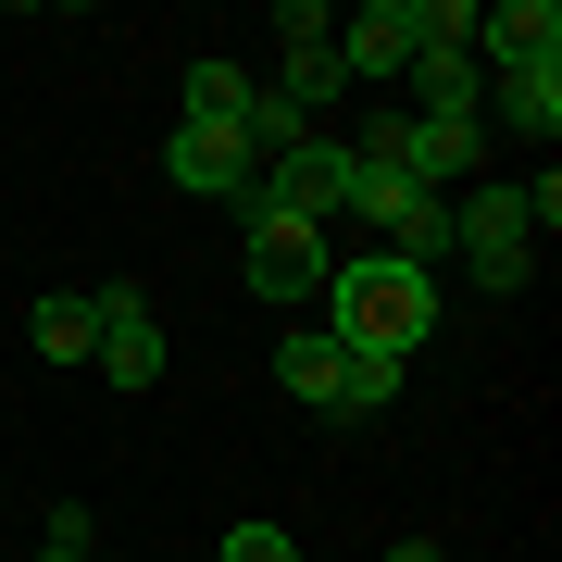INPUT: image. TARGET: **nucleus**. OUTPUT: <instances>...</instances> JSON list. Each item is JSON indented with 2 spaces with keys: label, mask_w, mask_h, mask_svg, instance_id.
Here are the masks:
<instances>
[{
  "label": "nucleus",
  "mask_w": 562,
  "mask_h": 562,
  "mask_svg": "<svg viewBox=\"0 0 562 562\" xmlns=\"http://www.w3.org/2000/svg\"><path fill=\"white\" fill-rule=\"evenodd\" d=\"M162 176H176L188 201H238L250 213L262 162H250V138H225V125H176V138H162Z\"/></svg>",
  "instance_id": "obj_6"
},
{
  "label": "nucleus",
  "mask_w": 562,
  "mask_h": 562,
  "mask_svg": "<svg viewBox=\"0 0 562 562\" xmlns=\"http://www.w3.org/2000/svg\"><path fill=\"white\" fill-rule=\"evenodd\" d=\"M338 276V250H325V225H288V213H262L250 201V301H313V288Z\"/></svg>",
  "instance_id": "obj_5"
},
{
  "label": "nucleus",
  "mask_w": 562,
  "mask_h": 562,
  "mask_svg": "<svg viewBox=\"0 0 562 562\" xmlns=\"http://www.w3.org/2000/svg\"><path fill=\"white\" fill-rule=\"evenodd\" d=\"M276 387L313 401V413H387L401 401V362H362L338 338H276Z\"/></svg>",
  "instance_id": "obj_3"
},
{
  "label": "nucleus",
  "mask_w": 562,
  "mask_h": 562,
  "mask_svg": "<svg viewBox=\"0 0 562 562\" xmlns=\"http://www.w3.org/2000/svg\"><path fill=\"white\" fill-rule=\"evenodd\" d=\"M38 562H101V550H88V513H50V538H38Z\"/></svg>",
  "instance_id": "obj_15"
},
{
  "label": "nucleus",
  "mask_w": 562,
  "mask_h": 562,
  "mask_svg": "<svg viewBox=\"0 0 562 562\" xmlns=\"http://www.w3.org/2000/svg\"><path fill=\"white\" fill-rule=\"evenodd\" d=\"M475 63H501V76H562V13H550V0L475 13Z\"/></svg>",
  "instance_id": "obj_9"
},
{
  "label": "nucleus",
  "mask_w": 562,
  "mask_h": 562,
  "mask_svg": "<svg viewBox=\"0 0 562 562\" xmlns=\"http://www.w3.org/2000/svg\"><path fill=\"white\" fill-rule=\"evenodd\" d=\"M338 350L362 362H413L425 338H438V276L425 262H387V250H338Z\"/></svg>",
  "instance_id": "obj_1"
},
{
  "label": "nucleus",
  "mask_w": 562,
  "mask_h": 562,
  "mask_svg": "<svg viewBox=\"0 0 562 562\" xmlns=\"http://www.w3.org/2000/svg\"><path fill=\"white\" fill-rule=\"evenodd\" d=\"M250 201H262V213H288V225H325V238H338V213H350V138H325V125H313L301 150H276V162H262V188H250Z\"/></svg>",
  "instance_id": "obj_4"
},
{
  "label": "nucleus",
  "mask_w": 562,
  "mask_h": 562,
  "mask_svg": "<svg viewBox=\"0 0 562 562\" xmlns=\"http://www.w3.org/2000/svg\"><path fill=\"white\" fill-rule=\"evenodd\" d=\"M413 63H425V13L413 0H362L338 25V76H413Z\"/></svg>",
  "instance_id": "obj_8"
},
{
  "label": "nucleus",
  "mask_w": 562,
  "mask_h": 562,
  "mask_svg": "<svg viewBox=\"0 0 562 562\" xmlns=\"http://www.w3.org/2000/svg\"><path fill=\"white\" fill-rule=\"evenodd\" d=\"M25 338H38V362H88V350H101V288H50Z\"/></svg>",
  "instance_id": "obj_11"
},
{
  "label": "nucleus",
  "mask_w": 562,
  "mask_h": 562,
  "mask_svg": "<svg viewBox=\"0 0 562 562\" xmlns=\"http://www.w3.org/2000/svg\"><path fill=\"white\" fill-rule=\"evenodd\" d=\"M238 113H250V76H238V63H188V113L176 125H225V138H238Z\"/></svg>",
  "instance_id": "obj_12"
},
{
  "label": "nucleus",
  "mask_w": 562,
  "mask_h": 562,
  "mask_svg": "<svg viewBox=\"0 0 562 562\" xmlns=\"http://www.w3.org/2000/svg\"><path fill=\"white\" fill-rule=\"evenodd\" d=\"M101 387H125V401H138V387H162V325H150V301L138 288H101Z\"/></svg>",
  "instance_id": "obj_7"
},
{
  "label": "nucleus",
  "mask_w": 562,
  "mask_h": 562,
  "mask_svg": "<svg viewBox=\"0 0 562 562\" xmlns=\"http://www.w3.org/2000/svg\"><path fill=\"white\" fill-rule=\"evenodd\" d=\"M413 101H425L413 125H475V113H487V63H475V50H425V63H413Z\"/></svg>",
  "instance_id": "obj_10"
},
{
  "label": "nucleus",
  "mask_w": 562,
  "mask_h": 562,
  "mask_svg": "<svg viewBox=\"0 0 562 562\" xmlns=\"http://www.w3.org/2000/svg\"><path fill=\"white\" fill-rule=\"evenodd\" d=\"M450 238H462V276H475L487 301H513V288L538 276V213H525V188H475V201L450 213Z\"/></svg>",
  "instance_id": "obj_2"
},
{
  "label": "nucleus",
  "mask_w": 562,
  "mask_h": 562,
  "mask_svg": "<svg viewBox=\"0 0 562 562\" xmlns=\"http://www.w3.org/2000/svg\"><path fill=\"white\" fill-rule=\"evenodd\" d=\"M213 562H301V538H288V525H238Z\"/></svg>",
  "instance_id": "obj_14"
},
{
  "label": "nucleus",
  "mask_w": 562,
  "mask_h": 562,
  "mask_svg": "<svg viewBox=\"0 0 562 562\" xmlns=\"http://www.w3.org/2000/svg\"><path fill=\"white\" fill-rule=\"evenodd\" d=\"M501 125L513 138H550L562 125V76H501Z\"/></svg>",
  "instance_id": "obj_13"
},
{
  "label": "nucleus",
  "mask_w": 562,
  "mask_h": 562,
  "mask_svg": "<svg viewBox=\"0 0 562 562\" xmlns=\"http://www.w3.org/2000/svg\"><path fill=\"white\" fill-rule=\"evenodd\" d=\"M387 562H438V538H401V550H387Z\"/></svg>",
  "instance_id": "obj_16"
}]
</instances>
